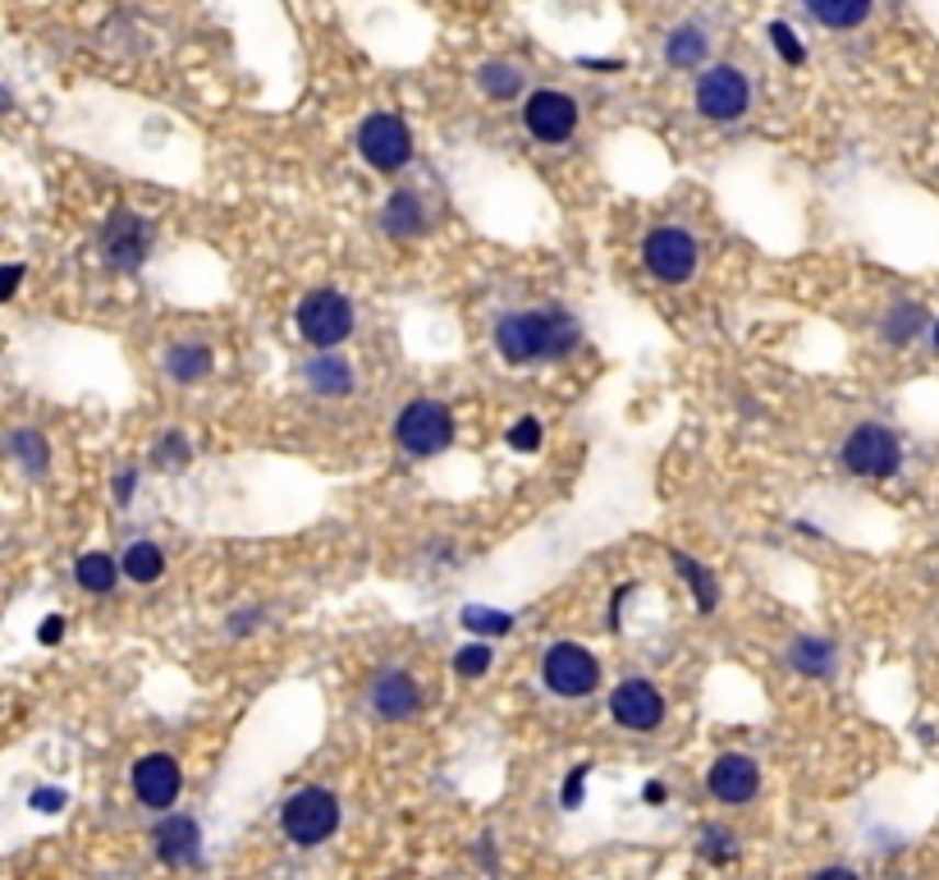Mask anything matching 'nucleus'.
I'll use <instances>...</instances> for the list:
<instances>
[{
    "mask_svg": "<svg viewBox=\"0 0 939 880\" xmlns=\"http://www.w3.org/2000/svg\"><path fill=\"white\" fill-rule=\"evenodd\" d=\"M307 385L317 395H349L353 372H349L344 358H317V362H307Z\"/></svg>",
    "mask_w": 939,
    "mask_h": 880,
    "instance_id": "a211bd4d",
    "label": "nucleus"
},
{
    "mask_svg": "<svg viewBox=\"0 0 939 880\" xmlns=\"http://www.w3.org/2000/svg\"><path fill=\"white\" fill-rule=\"evenodd\" d=\"M19 275H23L19 267H10V271H5V294H14V290H19Z\"/></svg>",
    "mask_w": 939,
    "mask_h": 880,
    "instance_id": "e433bc0d",
    "label": "nucleus"
},
{
    "mask_svg": "<svg viewBox=\"0 0 939 880\" xmlns=\"http://www.w3.org/2000/svg\"><path fill=\"white\" fill-rule=\"evenodd\" d=\"M120 578V568L111 555H101V551H88L83 560H78V583H83L88 591H111Z\"/></svg>",
    "mask_w": 939,
    "mask_h": 880,
    "instance_id": "393cba45",
    "label": "nucleus"
},
{
    "mask_svg": "<svg viewBox=\"0 0 939 880\" xmlns=\"http://www.w3.org/2000/svg\"><path fill=\"white\" fill-rule=\"evenodd\" d=\"M166 368L174 381H202L206 372H212V349L206 345H174L166 353Z\"/></svg>",
    "mask_w": 939,
    "mask_h": 880,
    "instance_id": "aec40b11",
    "label": "nucleus"
},
{
    "mask_svg": "<svg viewBox=\"0 0 939 880\" xmlns=\"http://www.w3.org/2000/svg\"><path fill=\"white\" fill-rule=\"evenodd\" d=\"M454 669L463 679H477V675H486L490 669V646L486 642H477V646H463V652L454 656Z\"/></svg>",
    "mask_w": 939,
    "mask_h": 880,
    "instance_id": "c85d7f7f",
    "label": "nucleus"
},
{
    "mask_svg": "<svg viewBox=\"0 0 939 880\" xmlns=\"http://www.w3.org/2000/svg\"><path fill=\"white\" fill-rule=\"evenodd\" d=\"M706 33L701 29H678L669 42H665V56H669V65H678V69H697L701 60H706Z\"/></svg>",
    "mask_w": 939,
    "mask_h": 880,
    "instance_id": "412c9836",
    "label": "nucleus"
},
{
    "mask_svg": "<svg viewBox=\"0 0 939 880\" xmlns=\"http://www.w3.org/2000/svg\"><path fill=\"white\" fill-rule=\"evenodd\" d=\"M646 267L656 280L665 284H683L692 271H697V244L692 235H683V229H656V235H646Z\"/></svg>",
    "mask_w": 939,
    "mask_h": 880,
    "instance_id": "1a4fd4ad",
    "label": "nucleus"
},
{
    "mask_svg": "<svg viewBox=\"0 0 939 880\" xmlns=\"http://www.w3.org/2000/svg\"><path fill=\"white\" fill-rule=\"evenodd\" d=\"M789 661H793V669H802V675H829L834 646L821 642V638H797L793 652H789Z\"/></svg>",
    "mask_w": 939,
    "mask_h": 880,
    "instance_id": "b1692460",
    "label": "nucleus"
},
{
    "mask_svg": "<svg viewBox=\"0 0 939 880\" xmlns=\"http://www.w3.org/2000/svg\"><path fill=\"white\" fill-rule=\"evenodd\" d=\"M935 345H939V321H935Z\"/></svg>",
    "mask_w": 939,
    "mask_h": 880,
    "instance_id": "58836bf2",
    "label": "nucleus"
},
{
    "mask_svg": "<svg viewBox=\"0 0 939 880\" xmlns=\"http://www.w3.org/2000/svg\"><path fill=\"white\" fill-rule=\"evenodd\" d=\"M197 821L193 816H166L156 825V853H161L166 862H193L197 858Z\"/></svg>",
    "mask_w": 939,
    "mask_h": 880,
    "instance_id": "dca6fc26",
    "label": "nucleus"
},
{
    "mask_svg": "<svg viewBox=\"0 0 939 880\" xmlns=\"http://www.w3.org/2000/svg\"><path fill=\"white\" fill-rule=\"evenodd\" d=\"M381 221H385V229L395 239H412V235H422V229H427V206H422V198H417V193H395V198L385 202Z\"/></svg>",
    "mask_w": 939,
    "mask_h": 880,
    "instance_id": "f3484780",
    "label": "nucleus"
},
{
    "mask_svg": "<svg viewBox=\"0 0 939 880\" xmlns=\"http://www.w3.org/2000/svg\"><path fill=\"white\" fill-rule=\"evenodd\" d=\"M395 436H399V445L408 454H440V450H450L454 445V418H450V408L445 404H435V399H417L399 413V422H395Z\"/></svg>",
    "mask_w": 939,
    "mask_h": 880,
    "instance_id": "7ed1b4c3",
    "label": "nucleus"
},
{
    "mask_svg": "<svg viewBox=\"0 0 939 880\" xmlns=\"http://www.w3.org/2000/svg\"><path fill=\"white\" fill-rule=\"evenodd\" d=\"M541 445V422L536 418H523L513 431H509V450H523V454H532Z\"/></svg>",
    "mask_w": 939,
    "mask_h": 880,
    "instance_id": "7c9ffc66",
    "label": "nucleus"
},
{
    "mask_svg": "<svg viewBox=\"0 0 939 880\" xmlns=\"http://www.w3.org/2000/svg\"><path fill=\"white\" fill-rule=\"evenodd\" d=\"M582 780H587V766H573L568 785H564V808H578V798H582Z\"/></svg>",
    "mask_w": 939,
    "mask_h": 880,
    "instance_id": "473e14b6",
    "label": "nucleus"
},
{
    "mask_svg": "<svg viewBox=\"0 0 939 880\" xmlns=\"http://www.w3.org/2000/svg\"><path fill=\"white\" fill-rule=\"evenodd\" d=\"M747 101H751V88L743 79V69L734 65H715L701 74L697 83V111L706 120H738L747 115Z\"/></svg>",
    "mask_w": 939,
    "mask_h": 880,
    "instance_id": "6e6552de",
    "label": "nucleus"
},
{
    "mask_svg": "<svg viewBox=\"0 0 939 880\" xmlns=\"http://www.w3.org/2000/svg\"><path fill=\"white\" fill-rule=\"evenodd\" d=\"M610 715L623 724V730H656L665 720V697L646 679H623L610 692Z\"/></svg>",
    "mask_w": 939,
    "mask_h": 880,
    "instance_id": "9b49d317",
    "label": "nucleus"
},
{
    "mask_svg": "<svg viewBox=\"0 0 939 880\" xmlns=\"http://www.w3.org/2000/svg\"><path fill=\"white\" fill-rule=\"evenodd\" d=\"M161 568H166V555H161V546H151V541H134V546L124 551V574L134 583H156Z\"/></svg>",
    "mask_w": 939,
    "mask_h": 880,
    "instance_id": "4be33fe9",
    "label": "nucleus"
},
{
    "mask_svg": "<svg viewBox=\"0 0 939 880\" xmlns=\"http://www.w3.org/2000/svg\"><path fill=\"white\" fill-rule=\"evenodd\" d=\"M646 798L650 802H665V785H646Z\"/></svg>",
    "mask_w": 939,
    "mask_h": 880,
    "instance_id": "4c0bfd02",
    "label": "nucleus"
},
{
    "mask_svg": "<svg viewBox=\"0 0 939 880\" xmlns=\"http://www.w3.org/2000/svg\"><path fill=\"white\" fill-rule=\"evenodd\" d=\"M523 124H528V134L541 138V143H564L573 128H578V106H573V97L545 88V92H532V97H528Z\"/></svg>",
    "mask_w": 939,
    "mask_h": 880,
    "instance_id": "9d476101",
    "label": "nucleus"
},
{
    "mask_svg": "<svg viewBox=\"0 0 939 880\" xmlns=\"http://www.w3.org/2000/svg\"><path fill=\"white\" fill-rule=\"evenodd\" d=\"M463 629H473V633H486V638H495V633H509L513 629V614H500V610H463Z\"/></svg>",
    "mask_w": 939,
    "mask_h": 880,
    "instance_id": "cd10ccee",
    "label": "nucleus"
},
{
    "mask_svg": "<svg viewBox=\"0 0 939 880\" xmlns=\"http://www.w3.org/2000/svg\"><path fill=\"white\" fill-rule=\"evenodd\" d=\"M147 244H151V229H147L138 216L115 212V216L106 221V262H115V267H138L143 257H147Z\"/></svg>",
    "mask_w": 939,
    "mask_h": 880,
    "instance_id": "4468645a",
    "label": "nucleus"
},
{
    "mask_svg": "<svg viewBox=\"0 0 939 880\" xmlns=\"http://www.w3.org/2000/svg\"><path fill=\"white\" fill-rule=\"evenodd\" d=\"M161 459H189V445H184V436H166V445H161Z\"/></svg>",
    "mask_w": 939,
    "mask_h": 880,
    "instance_id": "f704fd0d",
    "label": "nucleus"
},
{
    "mask_svg": "<svg viewBox=\"0 0 939 880\" xmlns=\"http://www.w3.org/2000/svg\"><path fill=\"white\" fill-rule=\"evenodd\" d=\"M60 802H65V793H60V789H42V793H33V808H42V812H60Z\"/></svg>",
    "mask_w": 939,
    "mask_h": 880,
    "instance_id": "72a5a7b5",
    "label": "nucleus"
},
{
    "mask_svg": "<svg viewBox=\"0 0 939 880\" xmlns=\"http://www.w3.org/2000/svg\"><path fill=\"white\" fill-rule=\"evenodd\" d=\"M674 564H678V574H683V578L692 583V597L701 601V610H715V601H720V597H715V578L706 574V568L692 564L688 555H674Z\"/></svg>",
    "mask_w": 939,
    "mask_h": 880,
    "instance_id": "a878e982",
    "label": "nucleus"
},
{
    "mask_svg": "<svg viewBox=\"0 0 939 880\" xmlns=\"http://www.w3.org/2000/svg\"><path fill=\"white\" fill-rule=\"evenodd\" d=\"M711 793L720 798V802H747V798H756V785H761V770H756V761L751 757H743V753H724L715 766H711Z\"/></svg>",
    "mask_w": 939,
    "mask_h": 880,
    "instance_id": "ddd939ff",
    "label": "nucleus"
},
{
    "mask_svg": "<svg viewBox=\"0 0 939 880\" xmlns=\"http://www.w3.org/2000/svg\"><path fill=\"white\" fill-rule=\"evenodd\" d=\"M298 330H303V340L317 345V349L344 345L349 335H353V307H349V298L335 294V290L307 294L298 303Z\"/></svg>",
    "mask_w": 939,
    "mask_h": 880,
    "instance_id": "20e7f679",
    "label": "nucleus"
},
{
    "mask_svg": "<svg viewBox=\"0 0 939 880\" xmlns=\"http://www.w3.org/2000/svg\"><path fill=\"white\" fill-rule=\"evenodd\" d=\"M134 793L147 808H170L179 798V761L166 753H151L134 766Z\"/></svg>",
    "mask_w": 939,
    "mask_h": 880,
    "instance_id": "f8f14e48",
    "label": "nucleus"
},
{
    "mask_svg": "<svg viewBox=\"0 0 939 880\" xmlns=\"http://www.w3.org/2000/svg\"><path fill=\"white\" fill-rule=\"evenodd\" d=\"M770 42H774V50H779V56H784L789 65H802V60H806V50H802V42L793 37L789 23H770Z\"/></svg>",
    "mask_w": 939,
    "mask_h": 880,
    "instance_id": "c756f323",
    "label": "nucleus"
},
{
    "mask_svg": "<svg viewBox=\"0 0 939 880\" xmlns=\"http://www.w3.org/2000/svg\"><path fill=\"white\" fill-rule=\"evenodd\" d=\"M921 321H926V313H921V307H917V303H903V307H894V317L884 321V335H890L894 345H907L912 335L921 330Z\"/></svg>",
    "mask_w": 939,
    "mask_h": 880,
    "instance_id": "bb28decb",
    "label": "nucleus"
},
{
    "mask_svg": "<svg viewBox=\"0 0 939 880\" xmlns=\"http://www.w3.org/2000/svg\"><path fill=\"white\" fill-rule=\"evenodd\" d=\"M280 825L294 844L317 848L321 839H330L339 831V798L330 789H298L280 808Z\"/></svg>",
    "mask_w": 939,
    "mask_h": 880,
    "instance_id": "f03ea898",
    "label": "nucleus"
},
{
    "mask_svg": "<svg viewBox=\"0 0 939 880\" xmlns=\"http://www.w3.org/2000/svg\"><path fill=\"white\" fill-rule=\"evenodd\" d=\"M60 624H65V619H60V614H50V619H46V629H42V642H60Z\"/></svg>",
    "mask_w": 939,
    "mask_h": 880,
    "instance_id": "c9c22d12",
    "label": "nucleus"
},
{
    "mask_svg": "<svg viewBox=\"0 0 939 880\" xmlns=\"http://www.w3.org/2000/svg\"><path fill=\"white\" fill-rule=\"evenodd\" d=\"M477 83H482L486 97H495V101H513L518 92H523V69H518V65H482Z\"/></svg>",
    "mask_w": 939,
    "mask_h": 880,
    "instance_id": "5701e85b",
    "label": "nucleus"
},
{
    "mask_svg": "<svg viewBox=\"0 0 939 880\" xmlns=\"http://www.w3.org/2000/svg\"><path fill=\"white\" fill-rule=\"evenodd\" d=\"M358 151L362 161L376 166V170H399L412 161V128L399 115H367L358 128Z\"/></svg>",
    "mask_w": 939,
    "mask_h": 880,
    "instance_id": "423d86ee",
    "label": "nucleus"
},
{
    "mask_svg": "<svg viewBox=\"0 0 939 880\" xmlns=\"http://www.w3.org/2000/svg\"><path fill=\"white\" fill-rule=\"evenodd\" d=\"M898 436L880 422H862L848 440H844V463L857 477H890L898 469Z\"/></svg>",
    "mask_w": 939,
    "mask_h": 880,
    "instance_id": "0eeeda50",
    "label": "nucleus"
},
{
    "mask_svg": "<svg viewBox=\"0 0 939 880\" xmlns=\"http://www.w3.org/2000/svg\"><path fill=\"white\" fill-rule=\"evenodd\" d=\"M806 10L816 14L825 29H857L871 14V0H806Z\"/></svg>",
    "mask_w": 939,
    "mask_h": 880,
    "instance_id": "6ab92c4d",
    "label": "nucleus"
},
{
    "mask_svg": "<svg viewBox=\"0 0 939 880\" xmlns=\"http://www.w3.org/2000/svg\"><path fill=\"white\" fill-rule=\"evenodd\" d=\"M14 450H19L23 459H29V469H33V473H37V469H46V450H42V436H19V440H14Z\"/></svg>",
    "mask_w": 939,
    "mask_h": 880,
    "instance_id": "2f4dec72",
    "label": "nucleus"
},
{
    "mask_svg": "<svg viewBox=\"0 0 939 880\" xmlns=\"http://www.w3.org/2000/svg\"><path fill=\"white\" fill-rule=\"evenodd\" d=\"M372 707L385 720H404L422 707V692H417V684L404 675V669H385V675H376V684H372Z\"/></svg>",
    "mask_w": 939,
    "mask_h": 880,
    "instance_id": "2eb2a0df",
    "label": "nucleus"
},
{
    "mask_svg": "<svg viewBox=\"0 0 939 880\" xmlns=\"http://www.w3.org/2000/svg\"><path fill=\"white\" fill-rule=\"evenodd\" d=\"M541 679L559 697H587L596 684H601V661L578 642H555L551 652L541 656Z\"/></svg>",
    "mask_w": 939,
    "mask_h": 880,
    "instance_id": "39448f33",
    "label": "nucleus"
},
{
    "mask_svg": "<svg viewBox=\"0 0 939 880\" xmlns=\"http://www.w3.org/2000/svg\"><path fill=\"white\" fill-rule=\"evenodd\" d=\"M582 340L578 321H573L564 307H551V313H509L495 321V349H500L505 362H545V358H564L573 353Z\"/></svg>",
    "mask_w": 939,
    "mask_h": 880,
    "instance_id": "f257e3e1",
    "label": "nucleus"
}]
</instances>
